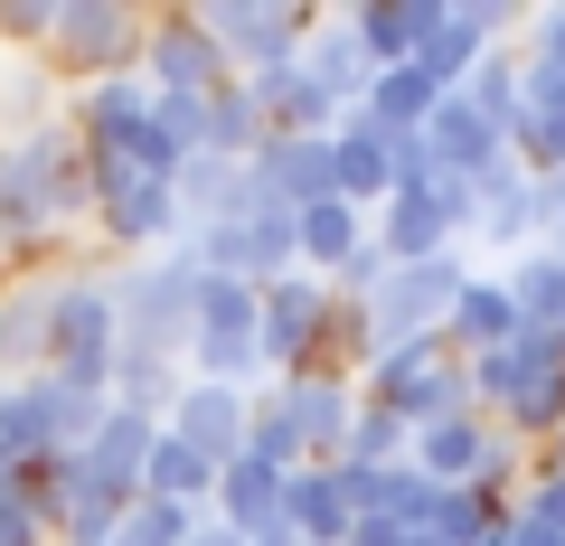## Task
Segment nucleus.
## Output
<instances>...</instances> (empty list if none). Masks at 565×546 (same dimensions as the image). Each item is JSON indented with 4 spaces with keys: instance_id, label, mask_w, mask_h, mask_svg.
<instances>
[{
    "instance_id": "obj_2",
    "label": "nucleus",
    "mask_w": 565,
    "mask_h": 546,
    "mask_svg": "<svg viewBox=\"0 0 565 546\" xmlns=\"http://www.w3.org/2000/svg\"><path fill=\"white\" fill-rule=\"evenodd\" d=\"M47 377L76 386V396H114V349H122V321H114V283L104 274H66L57 283V311H47Z\"/></svg>"
},
{
    "instance_id": "obj_31",
    "label": "nucleus",
    "mask_w": 565,
    "mask_h": 546,
    "mask_svg": "<svg viewBox=\"0 0 565 546\" xmlns=\"http://www.w3.org/2000/svg\"><path fill=\"white\" fill-rule=\"evenodd\" d=\"M104 546H132V537H122V527H114V537H104Z\"/></svg>"
},
{
    "instance_id": "obj_6",
    "label": "nucleus",
    "mask_w": 565,
    "mask_h": 546,
    "mask_svg": "<svg viewBox=\"0 0 565 546\" xmlns=\"http://www.w3.org/2000/svg\"><path fill=\"white\" fill-rule=\"evenodd\" d=\"M85 189H95V226L114 245H132V255H170V245L189 236L170 180H141V170H122V161H85Z\"/></svg>"
},
{
    "instance_id": "obj_12",
    "label": "nucleus",
    "mask_w": 565,
    "mask_h": 546,
    "mask_svg": "<svg viewBox=\"0 0 565 546\" xmlns=\"http://www.w3.org/2000/svg\"><path fill=\"white\" fill-rule=\"evenodd\" d=\"M424 151H434V170H452V180H471V189H481L490 170L509 161V142H500V132H490L481 114H471L462 95H444V104H434V114H424Z\"/></svg>"
},
{
    "instance_id": "obj_4",
    "label": "nucleus",
    "mask_w": 565,
    "mask_h": 546,
    "mask_svg": "<svg viewBox=\"0 0 565 546\" xmlns=\"http://www.w3.org/2000/svg\"><path fill=\"white\" fill-rule=\"evenodd\" d=\"M471 283V264L462 255H434V264H396L377 283V302L359 311L367 321V349H415V340H444V311L452 292Z\"/></svg>"
},
{
    "instance_id": "obj_1",
    "label": "nucleus",
    "mask_w": 565,
    "mask_h": 546,
    "mask_svg": "<svg viewBox=\"0 0 565 546\" xmlns=\"http://www.w3.org/2000/svg\"><path fill=\"white\" fill-rule=\"evenodd\" d=\"M114 321H122V349L114 358H151V367H180L189 330H199V264H189V245H170V255L132 264L114 283Z\"/></svg>"
},
{
    "instance_id": "obj_10",
    "label": "nucleus",
    "mask_w": 565,
    "mask_h": 546,
    "mask_svg": "<svg viewBox=\"0 0 565 546\" xmlns=\"http://www.w3.org/2000/svg\"><path fill=\"white\" fill-rule=\"evenodd\" d=\"M321 311H330V283H321V274H282V283L255 292V358H264V377H292V358L311 349Z\"/></svg>"
},
{
    "instance_id": "obj_5",
    "label": "nucleus",
    "mask_w": 565,
    "mask_h": 546,
    "mask_svg": "<svg viewBox=\"0 0 565 546\" xmlns=\"http://www.w3.org/2000/svg\"><path fill=\"white\" fill-rule=\"evenodd\" d=\"M199 29L217 39L226 76H274V66H292V57H302L311 10H302V0H207V10H199Z\"/></svg>"
},
{
    "instance_id": "obj_8",
    "label": "nucleus",
    "mask_w": 565,
    "mask_h": 546,
    "mask_svg": "<svg viewBox=\"0 0 565 546\" xmlns=\"http://www.w3.org/2000/svg\"><path fill=\"white\" fill-rule=\"evenodd\" d=\"M132 76L151 85V95H217V85H226V57H217V39L199 29V10H161V20H141Z\"/></svg>"
},
{
    "instance_id": "obj_17",
    "label": "nucleus",
    "mask_w": 565,
    "mask_h": 546,
    "mask_svg": "<svg viewBox=\"0 0 565 546\" xmlns=\"http://www.w3.org/2000/svg\"><path fill=\"white\" fill-rule=\"evenodd\" d=\"M47 311H57V283H10L0 292V367L10 377H47V358H57Z\"/></svg>"
},
{
    "instance_id": "obj_26",
    "label": "nucleus",
    "mask_w": 565,
    "mask_h": 546,
    "mask_svg": "<svg viewBox=\"0 0 565 546\" xmlns=\"http://www.w3.org/2000/svg\"><path fill=\"white\" fill-rule=\"evenodd\" d=\"M189 527H199V508H180V500H132L122 508V537L132 546H189Z\"/></svg>"
},
{
    "instance_id": "obj_29",
    "label": "nucleus",
    "mask_w": 565,
    "mask_h": 546,
    "mask_svg": "<svg viewBox=\"0 0 565 546\" xmlns=\"http://www.w3.org/2000/svg\"><path fill=\"white\" fill-rule=\"evenodd\" d=\"M189 546H245V537H236V527H217V518H199V527H189Z\"/></svg>"
},
{
    "instance_id": "obj_24",
    "label": "nucleus",
    "mask_w": 565,
    "mask_h": 546,
    "mask_svg": "<svg viewBox=\"0 0 565 546\" xmlns=\"http://www.w3.org/2000/svg\"><path fill=\"white\" fill-rule=\"evenodd\" d=\"M405 452H415V433L386 415V405H367L359 396V415H349V443H340V462H359V471H396Z\"/></svg>"
},
{
    "instance_id": "obj_11",
    "label": "nucleus",
    "mask_w": 565,
    "mask_h": 546,
    "mask_svg": "<svg viewBox=\"0 0 565 546\" xmlns=\"http://www.w3.org/2000/svg\"><path fill=\"white\" fill-rule=\"evenodd\" d=\"M282 425L302 433V462H340L349 443V415H359V386H321V377H274Z\"/></svg>"
},
{
    "instance_id": "obj_19",
    "label": "nucleus",
    "mask_w": 565,
    "mask_h": 546,
    "mask_svg": "<svg viewBox=\"0 0 565 546\" xmlns=\"http://www.w3.org/2000/svg\"><path fill=\"white\" fill-rule=\"evenodd\" d=\"M434 20H444V0H367V10H349L367 66H405L424 39H434Z\"/></svg>"
},
{
    "instance_id": "obj_30",
    "label": "nucleus",
    "mask_w": 565,
    "mask_h": 546,
    "mask_svg": "<svg viewBox=\"0 0 565 546\" xmlns=\"http://www.w3.org/2000/svg\"><path fill=\"white\" fill-rule=\"evenodd\" d=\"M396 546H444V537H434V527H396Z\"/></svg>"
},
{
    "instance_id": "obj_21",
    "label": "nucleus",
    "mask_w": 565,
    "mask_h": 546,
    "mask_svg": "<svg viewBox=\"0 0 565 546\" xmlns=\"http://www.w3.org/2000/svg\"><path fill=\"white\" fill-rule=\"evenodd\" d=\"M434 76L424 66H377L367 76V95H359V114H367V132H424V114H434Z\"/></svg>"
},
{
    "instance_id": "obj_28",
    "label": "nucleus",
    "mask_w": 565,
    "mask_h": 546,
    "mask_svg": "<svg viewBox=\"0 0 565 546\" xmlns=\"http://www.w3.org/2000/svg\"><path fill=\"white\" fill-rule=\"evenodd\" d=\"M527 57H537V66H565V10H537V20H527Z\"/></svg>"
},
{
    "instance_id": "obj_3",
    "label": "nucleus",
    "mask_w": 565,
    "mask_h": 546,
    "mask_svg": "<svg viewBox=\"0 0 565 546\" xmlns=\"http://www.w3.org/2000/svg\"><path fill=\"white\" fill-rule=\"evenodd\" d=\"M359 396L386 405L405 433H424V425H452L471 405V386H462V358H452L444 340H415V349H377L367 377H359Z\"/></svg>"
},
{
    "instance_id": "obj_22",
    "label": "nucleus",
    "mask_w": 565,
    "mask_h": 546,
    "mask_svg": "<svg viewBox=\"0 0 565 546\" xmlns=\"http://www.w3.org/2000/svg\"><path fill=\"white\" fill-rule=\"evenodd\" d=\"M509 302H519V330H565V245L509 264Z\"/></svg>"
},
{
    "instance_id": "obj_7",
    "label": "nucleus",
    "mask_w": 565,
    "mask_h": 546,
    "mask_svg": "<svg viewBox=\"0 0 565 546\" xmlns=\"http://www.w3.org/2000/svg\"><path fill=\"white\" fill-rule=\"evenodd\" d=\"M47 57L66 66V76H132L141 57V20L132 10H114V0H57V29H47Z\"/></svg>"
},
{
    "instance_id": "obj_15",
    "label": "nucleus",
    "mask_w": 565,
    "mask_h": 546,
    "mask_svg": "<svg viewBox=\"0 0 565 546\" xmlns=\"http://www.w3.org/2000/svg\"><path fill=\"white\" fill-rule=\"evenodd\" d=\"M349 500L340 481H330V462H302V471H282V537L292 546H349Z\"/></svg>"
},
{
    "instance_id": "obj_27",
    "label": "nucleus",
    "mask_w": 565,
    "mask_h": 546,
    "mask_svg": "<svg viewBox=\"0 0 565 546\" xmlns=\"http://www.w3.org/2000/svg\"><path fill=\"white\" fill-rule=\"evenodd\" d=\"M47 29H57V0H10L0 10V47L20 57V47H47Z\"/></svg>"
},
{
    "instance_id": "obj_18",
    "label": "nucleus",
    "mask_w": 565,
    "mask_h": 546,
    "mask_svg": "<svg viewBox=\"0 0 565 546\" xmlns=\"http://www.w3.org/2000/svg\"><path fill=\"white\" fill-rule=\"evenodd\" d=\"M546 226V180H527L519 161H500L481 180V217H471V236H490V245H527Z\"/></svg>"
},
{
    "instance_id": "obj_9",
    "label": "nucleus",
    "mask_w": 565,
    "mask_h": 546,
    "mask_svg": "<svg viewBox=\"0 0 565 546\" xmlns=\"http://www.w3.org/2000/svg\"><path fill=\"white\" fill-rule=\"evenodd\" d=\"M245 415H255V386H207V377H189L180 396H170V415H161V433L170 443H189L199 462H236L245 452Z\"/></svg>"
},
{
    "instance_id": "obj_20",
    "label": "nucleus",
    "mask_w": 565,
    "mask_h": 546,
    "mask_svg": "<svg viewBox=\"0 0 565 546\" xmlns=\"http://www.w3.org/2000/svg\"><path fill=\"white\" fill-rule=\"evenodd\" d=\"M359 245H367V217H359V207H340V199H321V207L292 217V255H302V274H321V283L359 255Z\"/></svg>"
},
{
    "instance_id": "obj_13",
    "label": "nucleus",
    "mask_w": 565,
    "mask_h": 546,
    "mask_svg": "<svg viewBox=\"0 0 565 546\" xmlns=\"http://www.w3.org/2000/svg\"><path fill=\"white\" fill-rule=\"evenodd\" d=\"M217 527H236L245 546H264V537H282V471L274 462H255V452H236V462L217 471Z\"/></svg>"
},
{
    "instance_id": "obj_23",
    "label": "nucleus",
    "mask_w": 565,
    "mask_h": 546,
    "mask_svg": "<svg viewBox=\"0 0 565 546\" xmlns=\"http://www.w3.org/2000/svg\"><path fill=\"white\" fill-rule=\"evenodd\" d=\"M207 490H217V462H199L189 443H151V471H141V500H180V508H199Z\"/></svg>"
},
{
    "instance_id": "obj_14",
    "label": "nucleus",
    "mask_w": 565,
    "mask_h": 546,
    "mask_svg": "<svg viewBox=\"0 0 565 546\" xmlns=\"http://www.w3.org/2000/svg\"><path fill=\"white\" fill-rule=\"evenodd\" d=\"M519 340V302H509V283L500 274H471L462 292H452V311H444V349L452 358H490V349H509Z\"/></svg>"
},
{
    "instance_id": "obj_16",
    "label": "nucleus",
    "mask_w": 565,
    "mask_h": 546,
    "mask_svg": "<svg viewBox=\"0 0 565 546\" xmlns=\"http://www.w3.org/2000/svg\"><path fill=\"white\" fill-rule=\"evenodd\" d=\"M292 66H302L321 95H340V104H359V95H367V76H377V66H367V47H359V29H349V10H340V20H321V10H311L302 57H292Z\"/></svg>"
},
{
    "instance_id": "obj_25",
    "label": "nucleus",
    "mask_w": 565,
    "mask_h": 546,
    "mask_svg": "<svg viewBox=\"0 0 565 546\" xmlns=\"http://www.w3.org/2000/svg\"><path fill=\"white\" fill-rule=\"evenodd\" d=\"M434 500H444V490L424 481L415 462H396L386 471V500H377V527H434Z\"/></svg>"
},
{
    "instance_id": "obj_32",
    "label": "nucleus",
    "mask_w": 565,
    "mask_h": 546,
    "mask_svg": "<svg viewBox=\"0 0 565 546\" xmlns=\"http://www.w3.org/2000/svg\"><path fill=\"white\" fill-rule=\"evenodd\" d=\"M264 546H292V537H264Z\"/></svg>"
}]
</instances>
